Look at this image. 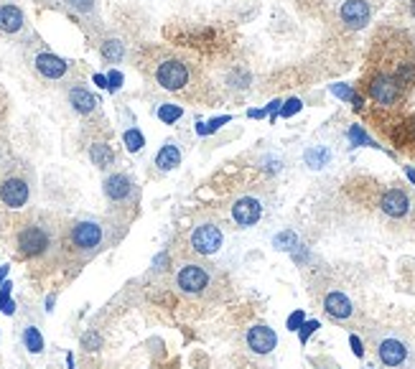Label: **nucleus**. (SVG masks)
Wrapping results in <instances>:
<instances>
[{
	"label": "nucleus",
	"mask_w": 415,
	"mask_h": 369,
	"mask_svg": "<svg viewBox=\"0 0 415 369\" xmlns=\"http://www.w3.org/2000/svg\"><path fill=\"white\" fill-rule=\"evenodd\" d=\"M69 105L74 110H77L79 115H90V112H95L97 110V97L92 95L90 89H84V87H71L69 89Z\"/></svg>",
	"instance_id": "19"
},
{
	"label": "nucleus",
	"mask_w": 415,
	"mask_h": 369,
	"mask_svg": "<svg viewBox=\"0 0 415 369\" xmlns=\"http://www.w3.org/2000/svg\"><path fill=\"white\" fill-rule=\"evenodd\" d=\"M232 219L237 227H252L262 219V201L255 197H242L232 204Z\"/></svg>",
	"instance_id": "11"
},
{
	"label": "nucleus",
	"mask_w": 415,
	"mask_h": 369,
	"mask_svg": "<svg viewBox=\"0 0 415 369\" xmlns=\"http://www.w3.org/2000/svg\"><path fill=\"white\" fill-rule=\"evenodd\" d=\"M156 82L166 92H181L192 82V71H189V66L181 59H163L156 66Z\"/></svg>",
	"instance_id": "4"
},
{
	"label": "nucleus",
	"mask_w": 415,
	"mask_h": 369,
	"mask_svg": "<svg viewBox=\"0 0 415 369\" xmlns=\"http://www.w3.org/2000/svg\"><path fill=\"white\" fill-rule=\"evenodd\" d=\"M339 18H341V23H344L349 31H359V28H364V25L370 23L372 8L367 0H346V3H341V8H339Z\"/></svg>",
	"instance_id": "9"
},
{
	"label": "nucleus",
	"mask_w": 415,
	"mask_h": 369,
	"mask_svg": "<svg viewBox=\"0 0 415 369\" xmlns=\"http://www.w3.org/2000/svg\"><path fill=\"white\" fill-rule=\"evenodd\" d=\"M6 275H8V265H3V267H0V280L6 278Z\"/></svg>",
	"instance_id": "42"
},
{
	"label": "nucleus",
	"mask_w": 415,
	"mask_h": 369,
	"mask_svg": "<svg viewBox=\"0 0 415 369\" xmlns=\"http://www.w3.org/2000/svg\"><path fill=\"white\" fill-rule=\"evenodd\" d=\"M209 283H211L209 270L204 265H197V262H186L179 270V275H176V286L186 295H204Z\"/></svg>",
	"instance_id": "7"
},
{
	"label": "nucleus",
	"mask_w": 415,
	"mask_h": 369,
	"mask_svg": "<svg viewBox=\"0 0 415 369\" xmlns=\"http://www.w3.org/2000/svg\"><path fill=\"white\" fill-rule=\"evenodd\" d=\"M156 115H158V120H163L166 125H173L176 120H181L184 107H181V105H171V102H163V105L156 110Z\"/></svg>",
	"instance_id": "24"
},
{
	"label": "nucleus",
	"mask_w": 415,
	"mask_h": 369,
	"mask_svg": "<svg viewBox=\"0 0 415 369\" xmlns=\"http://www.w3.org/2000/svg\"><path fill=\"white\" fill-rule=\"evenodd\" d=\"M52 305H54V295H49L46 298V311H52Z\"/></svg>",
	"instance_id": "40"
},
{
	"label": "nucleus",
	"mask_w": 415,
	"mask_h": 369,
	"mask_svg": "<svg viewBox=\"0 0 415 369\" xmlns=\"http://www.w3.org/2000/svg\"><path fill=\"white\" fill-rule=\"evenodd\" d=\"M52 245H54L52 229L46 227V224L31 222V224H23L16 232V252L23 260H39V257H44L52 250Z\"/></svg>",
	"instance_id": "2"
},
{
	"label": "nucleus",
	"mask_w": 415,
	"mask_h": 369,
	"mask_svg": "<svg viewBox=\"0 0 415 369\" xmlns=\"http://www.w3.org/2000/svg\"><path fill=\"white\" fill-rule=\"evenodd\" d=\"M303 160H306L308 168L319 171V168L329 165V160H332V151H329L326 146H313V148H308V151L303 153Z\"/></svg>",
	"instance_id": "20"
},
{
	"label": "nucleus",
	"mask_w": 415,
	"mask_h": 369,
	"mask_svg": "<svg viewBox=\"0 0 415 369\" xmlns=\"http://www.w3.org/2000/svg\"><path fill=\"white\" fill-rule=\"evenodd\" d=\"M95 84H97V87H105V89H107V76L95 74Z\"/></svg>",
	"instance_id": "39"
},
{
	"label": "nucleus",
	"mask_w": 415,
	"mask_h": 369,
	"mask_svg": "<svg viewBox=\"0 0 415 369\" xmlns=\"http://www.w3.org/2000/svg\"><path fill=\"white\" fill-rule=\"evenodd\" d=\"M316 329H321V324L319 321H303V326L298 329V339H300V344H306L308 339H311V334Z\"/></svg>",
	"instance_id": "32"
},
{
	"label": "nucleus",
	"mask_w": 415,
	"mask_h": 369,
	"mask_svg": "<svg viewBox=\"0 0 415 369\" xmlns=\"http://www.w3.org/2000/svg\"><path fill=\"white\" fill-rule=\"evenodd\" d=\"M390 140L400 151L415 153V115H408V117H402V120H397L395 125L390 127Z\"/></svg>",
	"instance_id": "15"
},
{
	"label": "nucleus",
	"mask_w": 415,
	"mask_h": 369,
	"mask_svg": "<svg viewBox=\"0 0 415 369\" xmlns=\"http://www.w3.org/2000/svg\"><path fill=\"white\" fill-rule=\"evenodd\" d=\"M324 308H326V313H329L332 318H337V321H346V318L354 313V305H351L349 295H346V293H341V291L326 293Z\"/></svg>",
	"instance_id": "16"
},
{
	"label": "nucleus",
	"mask_w": 415,
	"mask_h": 369,
	"mask_svg": "<svg viewBox=\"0 0 415 369\" xmlns=\"http://www.w3.org/2000/svg\"><path fill=\"white\" fill-rule=\"evenodd\" d=\"M189 242H192V250L199 254H217L219 250H222L224 245V235L222 229H219V224L214 222H201L197 224V227L192 229V237H189Z\"/></svg>",
	"instance_id": "5"
},
{
	"label": "nucleus",
	"mask_w": 415,
	"mask_h": 369,
	"mask_svg": "<svg viewBox=\"0 0 415 369\" xmlns=\"http://www.w3.org/2000/svg\"><path fill=\"white\" fill-rule=\"evenodd\" d=\"M349 344H351V351H354V356H364V344H362V339L351 334V336H349Z\"/></svg>",
	"instance_id": "36"
},
{
	"label": "nucleus",
	"mask_w": 415,
	"mask_h": 369,
	"mask_svg": "<svg viewBox=\"0 0 415 369\" xmlns=\"http://www.w3.org/2000/svg\"><path fill=\"white\" fill-rule=\"evenodd\" d=\"M224 122H230V117L224 115V117H217V120H211V122H206V125H197V133L199 135H211L217 127H222Z\"/></svg>",
	"instance_id": "30"
},
{
	"label": "nucleus",
	"mask_w": 415,
	"mask_h": 369,
	"mask_svg": "<svg viewBox=\"0 0 415 369\" xmlns=\"http://www.w3.org/2000/svg\"><path fill=\"white\" fill-rule=\"evenodd\" d=\"M380 209L385 211L387 216H392V219H402V216L410 214V197L408 191L402 189H387L380 197Z\"/></svg>",
	"instance_id": "13"
},
{
	"label": "nucleus",
	"mask_w": 415,
	"mask_h": 369,
	"mask_svg": "<svg viewBox=\"0 0 415 369\" xmlns=\"http://www.w3.org/2000/svg\"><path fill=\"white\" fill-rule=\"evenodd\" d=\"M122 87V74L120 71H110L107 74V89L110 92H117Z\"/></svg>",
	"instance_id": "34"
},
{
	"label": "nucleus",
	"mask_w": 415,
	"mask_h": 369,
	"mask_svg": "<svg viewBox=\"0 0 415 369\" xmlns=\"http://www.w3.org/2000/svg\"><path fill=\"white\" fill-rule=\"evenodd\" d=\"M33 66H36V71H39L44 79H62V76L69 71V62L57 57V54H52V51H41L39 57L33 59Z\"/></svg>",
	"instance_id": "14"
},
{
	"label": "nucleus",
	"mask_w": 415,
	"mask_h": 369,
	"mask_svg": "<svg viewBox=\"0 0 415 369\" xmlns=\"http://www.w3.org/2000/svg\"><path fill=\"white\" fill-rule=\"evenodd\" d=\"M346 138L351 140V146H372V148H380V146L375 143V140H372L370 135L364 133V130H362L359 125H351V127H349V133H346Z\"/></svg>",
	"instance_id": "27"
},
{
	"label": "nucleus",
	"mask_w": 415,
	"mask_h": 369,
	"mask_svg": "<svg viewBox=\"0 0 415 369\" xmlns=\"http://www.w3.org/2000/svg\"><path fill=\"white\" fill-rule=\"evenodd\" d=\"M156 165H158V171H173V168H179L181 165V148L179 143H163L160 151L156 153Z\"/></svg>",
	"instance_id": "18"
},
{
	"label": "nucleus",
	"mask_w": 415,
	"mask_h": 369,
	"mask_svg": "<svg viewBox=\"0 0 415 369\" xmlns=\"http://www.w3.org/2000/svg\"><path fill=\"white\" fill-rule=\"evenodd\" d=\"M23 25H26V16H23V11L18 6H13V3L0 6V31L18 33Z\"/></svg>",
	"instance_id": "17"
},
{
	"label": "nucleus",
	"mask_w": 415,
	"mask_h": 369,
	"mask_svg": "<svg viewBox=\"0 0 415 369\" xmlns=\"http://www.w3.org/2000/svg\"><path fill=\"white\" fill-rule=\"evenodd\" d=\"M105 227L95 219H79L69 229V247L79 254H90L103 247Z\"/></svg>",
	"instance_id": "3"
},
{
	"label": "nucleus",
	"mask_w": 415,
	"mask_h": 369,
	"mask_svg": "<svg viewBox=\"0 0 415 369\" xmlns=\"http://www.w3.org/2000/svg\"><path fill=\"white\" fill-rule=\"evenodd\" d=\"M82 346L87 351H97L100 346H103V336H100V334H95V331H90V334H84Z\"/></svg>",
	"instance_id": "31"
},
{
	"label": "nucleus",
	"mask_w": 415,
	"mask_h": 369,
	"mask_svg": "<svg viewBox=\"0 0 415 369\" xmlns=\"http://www.w3.org/2000/svg\"><path fill=\"white\" fill-rule=\"evenodd\" d=\"M303 321H306V313H303V311H293L291 316H288V329L298 331L300 326H303Z\"/></svg>",
	"instance_id": "33"
},
{
	"label": "nucleus",
	"mask_w": 415,
	"mask_h": 369,
	"mask_svg": "<svg viewBox=\"0 0 415 369\" xmlns=\"http://www.w3.org/2000/svg\"><path fill=\"white\" fill-rule=\"evenodd\" d=\"M103 191H105V197H107V201L110 204H117V206L133 204L135 199H138V189H135V181L128 176V173H122V171L110 173V176L105 178Z\"/></svg>",
	"instance_id": "6"
},
{
	"label": "nucleus",
	"mask_w": 415,
	"mask_h": 369,
	"mask_svg": "<svg viewBox=\"0 0 415 369\" xmlns=\"http://www.w3.org/2000/svg\"><path fill=\"white\" fill-rule=\"evenodd\" d=\"M23 346H26L31 354H41V351H44V336H41V331L33 324H28L26 329H23Z\"/></svg>",
	"instance_id": "23"
},
{
	"label": "nucleus",
	"mask_w": 415,
	"mask_h": 369,
	"mask_svg": "<svg viewBox=\"0 0 415 369\" xmlns=\"http://www.w3.org/2000/svg\"><path fill=\"white\" fill-rule=\"evenodd\" d=\"M298 110H300V100H288L281 107V115L283 117H291V115H296Z\"/></svg>",
	"instance_id": "35"
},
{
	"label": "nucleus",
	"mask_w": 415,
	"mask_h": 369,
	"mask_svg": "<svg viewBox=\"0 0 415 369\" xmlns=\"http://www.w3.org/2000/svg\"><path fill=\"white\" fill-rule=\"evenodd\" d=\"M410 16L415 18V0H410Z\"/></svg>",
	"instance_id": "43"
},
{
	"label": "nucleus",
	"mask_w": 415,
	"mask_h": 369,
	"mask_svg": "<svg viewBox=\"0 0 415 369\" xmlns=\"http://www.w3.org/2000/svg\"><path fill=\"white\" fill-rule=\"evenodd\" d=\"M245 341H247L250 351L252 354H270V351L278 346V334H275L270 326L265 324H255V326H250L247 329V336H245Z\"/></svg>",
	"instance_id": "10"
},
{
	"label": "nucleus",
	"mask_w": 415,
	"mask_h": 369,
	"mask_svg": "<svg viewBox=\"0 0 415 369\" xmlns=\"http://www.w3.org/2000/svg\"><path fill=\"white\" fill-rule=\"evenodd\" d=\"M66 364H69V369H74V356L66 354Z\"/></svg>",
	"instance_id": "41"
},
{
	"label": "nucleus",
	"mask_w": 415,
	"mask_h": 369,
	"mask_svg": "<svg viewBox=\"0 0 415 369\" xmlns=\"http://www.w3.org/2000/svg\"><path fill=\"white\" fill-rule=\"evenodd\" d=\"M31 199V186L26 178L21 176H6L0 181V201L8 209H23Z\"/></svg>",
	"instance_id": "8"
},
{
	"label": "nucleus",
	"mask_w": 415,
	"mask_h": 369,
	"mask_svg": "<svg viewBox=\"0 0 415 369\" xmlns=\"http://www.w3.org/2000/svg\"><path fill=\"white\" fill-rule=\"evenodd\" d=\"M122 140H125V146H128L130 153L143 151V146H146V138H143V133L138 130V127H130V130H125Z\"/></svg>",
	"instance_id": "26"
},
{
	"label": "nucleus",
	"mask_w": 415,
	"mask_h": 369,
	"mask_svg": "<svg viewBox=\"0 0 415 369\" xmlns=\"http://www.w3.org/2000/svg\"><path fill=\"white\" fill-rule=\"evenodd\" d=\"M100 51H103V59H105V62L120 64L122 57H125V44H122V41H117V38H107Z\"/></svg>",
	"instance_id": "22"
},
{
	"label": "nucleus",
	"mask_w": 415,
	"mask_h": 369,
	"mask_svg": "<svg viewBox=\"0 0 415 369\" xmlns=\"http://www.w3.org/2000/svg\"><path fill=\"white\" fill-rule=\"evenodd\" d=\"M273 245H275V250H286V252H293L296 247H300L298 237H296V232H291V229H286L281 235H275Z\"/></svg>",
	"instance_id": "25"
},
{
	"label": "nucleus",
	"mask_w": 415,
	"mask_h": 369,
	"mask_svg": "<svg viewBox=\"0 0 415 369\" xmlns=\"http://www.w3.org/2000/svg\"><path fill=\"white\" fill-rule=\"evenodd\" d=\"M362 89L364 95L382 110H397L405 102V97H408V92L397 84L395 76L380 69H370V74L364 76Z\"/></svg>",
	"instance_id": "1"
},
{
	"label": "nucleus",
	"mask_w": 415,
	"mask_h": 369,
	"mask_svg": "<svg viewBox=\"0 0 415 369\" xmlns=\"http://www.w3.org/2000/svg\"><path fill=\"white\" fill-rule=\"evenodd\" d=\"M11 283H6V286H0V311L6 308V303H8V298H11Z\"/></svg>",
	"instance_id": "37"
},
{
	"label": "nucleus",
	"mask_w": 415,
	"mask_h": 369,
	"mask_svg": "<svg viewBox=\"0 0 415 369\" xmlns=\"http://www.w3.org/2000/svg\"><path fill=\"white\" fill-rule=\"evenodd\" d=\"M66 6H69L71 11H77V13H82V16H87V13H95L97 0H66Z\"/></svg>",
	"instance_id": "29"
},
{
	"label": "nucleus",
	"mask_w": 415,
	"mask_h": 369,
	"mask_svg": "<svg viewBox=\"0 0 415 369\" xmlns=\"http://www.w3.org/2000/svg\"><path fill=\"white\" fill-rule=\"evenodd\" d=\"M332 92H334L337 97H341V100H351V102H354V107L362 110V97H359L357 92H351L349 87H344V84H334Z\"/></svg>",
	"instance_id": "28"
},
{
	"label": "nucleus",
	"mask_w": 415,
	"mask_h": 369,
	"mask_svg": "<svg viewBox=\"0 0 415 369\" xmlns=\"http://www.w3.org/2000/svg\"><path fill=\"white\" fill-rule=\"evenodd\" d=\"M377 356H380V362L390 369L402 367L405 359H408V344L400 341V339H395V336H387L377 344Z\"/></svg>",
	"instance_id": "12"
},
{
	"label": "nucleus",
	"mask_w": 415,
	"mask_h": 369,
	"mask_svg": "<svg viewBox=\"0 0 415 369\" xmlns=\"http://www.w3.org/2000/svg\"><path fill=\"white\" fill-rule=\"evenodd\" d=\"M90 158L97 168H107V165H112V160H115V153H112V148H110L107 143H92Z\"/></svg>",
	"instance_id": "21"
},
{
	"label": "nucleus",
	"mask_w": 415,
	"mask_h": 369,
	"mask_svg": "<svg viewBox=\"0 0 415 369\" xmlns=\"http://www.w3.org/2000/svg\"><path fill=\"white\" fill-rule=\"evenodd\" d=\"M166 262H168V254H166V252H160L158 257L153 260V265L158 267V270H163V265H166Z\"/></svg>",
	"instance_id": "38"
}]
</instances>
